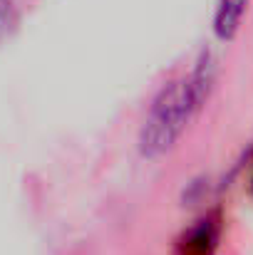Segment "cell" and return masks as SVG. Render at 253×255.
Segmentation results:
<instances>
[{
  "instance_id": "1",
  "label": "cell",
  "mask_w": 253,
  "mask_h": 255,
  "mask_svg": "<svg viewBox=\"0 0 253 255\" xmlns=\"http://www.w3.org/2000/svg\"><path fill=\"white\" fill-rule=\"evenodd\" d=\"M196 112L199 107L191 97L186 77L171 80L169 85H164L152 99L147 119L139 129V154L152 161L169 154Z\"/></svg>"
},
{
  "instance_id": "2",
  "label": "cell",
  "mask_w": 253,
  "mask_h": 255,
  "mask_svg": "<svg viewBox=\"0 0 253 255\" xmlns=\"http://www.w3.org/2000/svg\"><path fill=\"white\" fill-rule=\"evenodd\" d=\"M224 233V221L219 211L204 213L174 241V255H214Z\"/></svg>"
},
{
  "instance_id": "3",
  "label": "cell",
  "mask_w": 253,
  "mask_h": 255,
  "mask_svg": "<svg viewBox=\"0 0 253 255\" xmlns=\"http://www.w3.org/2000/svg\"><path fill=\"white\" fill-rule=\"evenodd\" d=\"M246 10H249V0H219L214 10V35L224 42L234 40L241 30Z\"/></svg>"
},
{
  "instance_id": "4",
  "label": "cell",
  "mask_w": 253,
  "mask_h": 255,
  "mask_svg": "<svg viewBox=\"0 0 253 255\" xmlns=\"http://www.w3.org/2000/svg\"><path fill=\"white\" fill-rule=\"evenodd\" d=\"M214 77H216V67H214V57L209 50H204L196 60V67L191 70V75L186 77L189 82V89H191V97L196 102V107L201 109V104L206 102L209 92H211V85H214Z\"/></svg>"
},
{
  "instance_id": "5",
  "label": "cell",
  "mask_w": 253,
  "mask_h": 255,
  "mask_svg": "<svg viewBox=\"0 0 253 255\" xmlns=\"http://www.w3.org/2000/svg\"><path fill=\"white\" fill-rule=\"evenodd\" d=\"M20 25V12L15 0H0V42L10 40Z\"/></svg>"
},
{
  "instance_id": "6",
  "label": "cell",
  "mask_w": 253,
  "mask_h": 255,
  "mask_svg": "<svg viewBox=\"0 0 253 255\" xmlns=\"http://www.w3.org/2000/svg\"><path fill=\"white\" fill-rule=\"evenodd\" d=\"M246 166H249V178H246V188H249V193L253 196V149L246 154Z\"/></svg>"
}]
</instances>
